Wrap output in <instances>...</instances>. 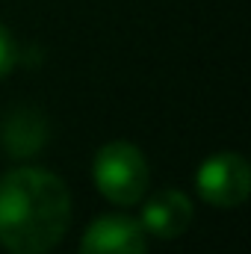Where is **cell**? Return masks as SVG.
Instances as JSON below:
<instances>
[{
  "label": "cell",
  "mask_w": 251,
  "mask_h": 254,
  "mask_svg": "<svg viewBox=\"0 0 251 254\" xmlns=\"http://www.w3.org/2000/svg\"><path fill=\"white\" fill-rule=\"evenodd\" d=\"M80 254H148V237L130 216H98L80 240Z\"/></svg>",
  "instance_id": "obj_4"
},
{
  "label": "cell",
  "mask_w": 251,
  "mask_h": 254,
  "mask_svg": "<svg viewBox=\"0 0 251 254\" xmlns=\"http://www.w3.org/2000/svg\"><path fill=\"white\" fill-rule=\"evenodd\" d=\"M192 219H195V207L184 192L160 190L142 204L139 225L145 228V234H151L157 240H175V237L187 234Z\"/></svg>",
  "instance_id": "obj_5"
},
{
  "label": "cell",
  "mask_w": 251,
  "mask_h": 254,
  "mask_svg": "<svg viewBox=\"0 0 251 254\" xmlns=\"http://www.w3.org/2000/svg\"><path fill=\"white\" fill-rule=\"evenodd\" d=\"M15 63H18V48H15V39H12V33L0 24V80L12 74Z\"/></svg>",
  "instance_id": "obj_7"
},
{
  "label": "cell",
  "mask_w": 251,
  "mask_h": 254,
  "mask_svg": "<svg viewBox=\"0 0 251 254\" xmlns=\"http://www.w3.org/2000/svg\"><path fill=\"white\" fill-rule=\"evenodd\" d=\"M195 190H198V195L207 204L222 207V210L246 204V198H249V192H251L249 160L243 154H237V151H219V154H213L210 160H204L198 166Z\"/></svg>",
  "instance_id": "obj_3"
},
{
  "label": "cell",
  "mask_w": 251,
  "mask_h": 254,
  "mask_svg": "<svg viewBox=\"0 0 251 254\" xmlns=\"http://www.w3.org/2000/svg\"><path fill=\"white\" fill-rule=\"evenodd\" d=\"M71 225V192L60 175L21 166L0 175V246L9 254H48Z\"/></svg>",
  "instance_id": "obj_1"
},
{
  "label": "cell",
  "mask_w": 251,
  "mask_h": 254,
  "mask_svg": "<svg viewBox=\"0 0 251 254\" xmlns=\"http://www.w3.org/2000/svg\"><path fill=\"white\" fill-rule=\"evenodd\" d=\"M0 139H3V148H6L9 157H33V154H39V148L48 142L45 116L39 110H30V107L12 110L0 125Z\"/></svg>",
  "instance_id": "obj_6"
},
{
  "label": "cell",
  "mask_w": 251,
  "mask_h": 254,
  "mask_svg": "<svg viewBox=\"0 0 251 254\" xmlns=\"http://www.w3.org/2000/svg\"><path fill=\"white\" fill-rule=\"evenodd\" d=\"M92 175H95L98 192L119 207L139 204L151 184L148 160L133 142H107L95 154Z\"/></svg>",
  "instance_id": "obj_2"
}]
</instances>
